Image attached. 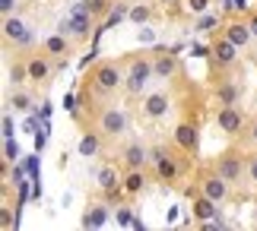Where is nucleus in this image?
I'll list each match as a JSON object with an SVG mask.
<instances>
[{"label": "nucleus", "instance_id": "f8f14e48", "mask_svg": "<svg viewBox=\"0 0 257 231\" xmlns=\"http://www.w3.org/2000/svg\"><path fill=\"white\" fill-rule=\"evenodd\" d=\"M225 38L241 48V45H248L251 38H254V32H251V26H244V23H232L229 29H225Z\"/></svg>", "mask_w": 257, "mask_h": 231}, {"label": "nucleus", "instance_id": "f704fd0d", "mask_svg": "<svg viewBox=\"0 0 257 231\" xmlns=\"http://www.w3.org/2000/svg\"><path fill=\"white\" fill-rule=\"evenodd\" d=\"M4 136H13V117H4Z\"/></svg>", "mask_w": 257, "mask_h": 231}, {"label": "nucleus", "instance_id": "b1692460", "mask_svg": "<svg viewBox=\"0 0 257 231\" xmlns=\"http://www.w3.org/2000/svg\"><path fill=\"white\" fill-rule=\"evenodd\" d=\"M29 76H32V79H45L48 76V64H45L42 57H35L32 64H29Z\"/></svg>", "mask_w": 257, "mask_h": 231}, {"label": "nucleus", "instance_id": "c9c22d12", "mask_svg": "<svg viewBox=\"0 0 257 231\" xmlns=\"http://www.w3.org/2000/svg\"><path fill=\"white\" fill-rule=\"evenodd\" d=\"M45 146H48V136H45V133H38V136H35V149H38V152H42Z\"/></svg>", "mask_w": 257, "mask_h": 231}, {"label": "nucleus", "instance_id": "4c0bfd02", "mask_svg": "<svg viewBox=\"0 0 257 231\" xmlns=\"http://www.w3.org/2000/svg\"><path fill=\"white\" fill-rule=\"evenodd\" d=\"M248 174H251V180L257 184V158H251V165H248Z\"/></svg>", "mask_w": 257, "mask_h": 231}, {"label": "nucleus", "instance_id": "2eb2a0df", "mask_svg": "<svg viewBox=\"0 0 257 231\" xmlns=\"http://www.w3.org/2000/svg\"><path fill=\"white\" fill-rule=\"evenodd\" d=\"M124 162L131 165V168H143L146 162H150V152L140 146V143H134V146H127V152H124Z\"/></svg>", "mask_w": 257, "mask_h": 231}, {"label": "nucleus", "instance_id": "473e14b6", "mask_svg": "<svg viewBox=\"0 0 257 231\" xmlns=\"http://www.w3.org/2000/svg\"><path fill=\"white\" fill-rule=\"evenodd\" d=\"M187 7H191L194 13H203V10L210 7V0H187Z\"/></svg>", "mask_w": 257, "mask_h": 231}, {"label": "nucleus", "instance_id": "ddd939ff", "mask_svg": "<svg viewBox=\"0 0 257 231\" xmlns=\"http://www.w3.org/2000/svg\"><path fill=\"white\" fill-rule=\"evenodd\" d=\"M219 174H222L225 180H238V177H241V158L222 155V158H219Z\"/></svg>", "mask_w": 257, "mask_h": 231}, {"label": "nucleus", "instance_id": "f03ea898", "mask_svg": "<svg viewBox=\"0 0 257 231\" xmlns=\"http://www.w3.org/2000/svg\"><path fill=\"white\" fill-rule=\"evenodd\" d=\"M156 73L150 60H134L131 64V73H127V92H134V95H140L143 92V86L150 83V76Z\"/></svg>", "mask_w": 257, "mask_h": 231}, {"label": "nucleus", "instance_id": "a19ab883", "mask_svg": "<svg viewBox=\"0 0 257 231\" xmlns=\"http://www.w3.org/2000/svg\"><path fill=\"white\" fill-rule=\"evenodd\" d=\"M254 143H257V127H254Z\"/></svg>", "mask_w": 257, "mask_h": 231}, {"label": "nucleus", "instance_id": "a878e982", "mask_svg": "<svg viewBox=\"0 0 257 231\" xmlns=\"http://www.w3.org/2000/svg\"><path fill=\"white\" fill-rule=\"evenodd\" d=\"M4 152H7V162H16V158H19V146L13 143V136H7V143H4Z\"/></svg>", "mask_w": 257, "mask_h": 231}, {"label": "nucleus", "instance_id": "2f4dec72", "mask_svg": "<svg viewBox=\"0 0 257 231\" xmlns=\"http://www.w3.org/2000/svg\"><path fill=\"white\" fill-rule=\"evenodd\" d=\"M219 98H222L225 105H232V98H235V89H232V86H222V89H219Z\"/></svg>", "mask_w": 257, "mask_h": 231}, {"label": "nucleus", "instance_id": "5701e85b", "mask_svg": "<svg viewBox=\"0 0 257 231\" xmlns=\"http://www.w3.org/2000/svg\"><path fill=\"white\" fill-rule=\"evenodd\" d=\"M80 4H83V10H86L92 19L102 16V13H108V0H80Z\"/></svg>", "mask_w": 257, "mask_h": 231}, {"label": "nucleus", "instance_id": "e433bc0d", "mask_svg": "<svg viewBox=\"0 0 257 231\" xmlns=\"http://www.w3.org/2000/svg\"><path fill=\"white\" fill-rule=\"evenodd\" d=\"M216 26V16H203L200 19V29H213Z\"/></svg>", "mask_w": 257, "mask_h": 231}, {"label": "nucleus", "instance_id": "f257e3e1", "mask_svg": "<svg viewBox=\"0 0 257 231\" xmlns=\"http://www.w3.org/2000/svg\"><path fill=\"white\" fill-rule=\"evenodd\" d=\"M89 29H92V16H89L86 10H83V4L76 0V7L64 16L61 32H64V35H70V38H86V35H89Z\"/></svg>", "mask_w": 257, "mask_h": 231}, {"label": "nucleus", "instance_id": "4be33fe9", "mask_svg": "<svg viewBox=\"0 0 257 231\" xmlns=\"http://www.w3.org/2000/svg\"><path fill=\"white\" fill-rule=\"evenodd\" d=\"M45 51H48V54H64V51H67V35H64V32H61V35H51V38L45 42Z\"/></svg>", "mask_w": 257, "mask_h": 231}, {"label": "nucleus", "instance_id": "c85d7f7f", "mask_svg": "<svg viewBox=\"0 0 257 231\" xmlns=\"http://www.w3.org/2000/svg\"><path fill=\"white\" fill-rule=\"evenodd\" d=\"M203 228H206V231H222V228H225V222H222L219 215H213L210 222H203Z\"/></svg>", "mask_w": 257, "mask_h": 231}, {"label": "nucleus", "instance_id": "72a5a7b5", "mask_svg": "<svg viewBox=\"0 0 257 231\" xmlns=\"http://www.w3.org/2000/svg\"><path fill=\"white\" fill-rule=\"evenodd\" d=\"M13 7H16V0H0V13H4V16L13 13Z\"/></svg>", "mask_w": 257, "mask_h": 231}, {"label": "nucleus", "instance_id": "423d86ee", "mask_svg": "<svg viewBox=\"0 0 257 231\" xmlns=\"http://www.w3.org/2000/svg\"><path fill=\"white\" fill-rule=\"evenodd\" d=\"M4 35H7V42H16V45H32V32L19 23V19L13 16H7V23H4Z\"/></svg>", "mask_w": 257, "mask_h": 231}, {"label": "nucleus", "instance_id": "20e7f679", "mask_svg": "<svg viewBox=\"0 0 257 231\" xmlns=\"http://www.w3.org/2000/svg\"><path fill=\"white\" fill-rule=\"evenodd\" d=\"M127 130V114L121 111V108H108V111L102 114V133L108 136H117Z\"/></svg>", "mask_w": 257, "mask_h": 231}, {"label": "nucleus", "instance_id": "dca6fc26", "mask_svg": "<svg viewBox=\"0 0 257 231\" xmlns=\"http://www.w3.org/2000/svg\"><path fill=\"white\" fill-rule=\"evenodd\" d=\"M153 162H156V168H159V177H162V180H172V177L178 174V165L172 162V158H169V155H162V152H156V158H153Z\"/></svg>", "mask_w": 257, "mask_h": 231}, {"label": "nucleus", "instance_id": "7c9ffc66", "mask_svg": "<svg viewBox=\"0 0 257 231\" xmlns=\"http://www.w3.org/2000/svg\"><path fill=\"white\" fill-rule=\"evenodd\" d=\"M26 73H29V67H13V73H10V76H13V83H23V79H26Z\"/></svg>", "mask_w": 257, "mask_h": 231}, {"label": "nucleus", "instance_id": "393cba45", "mask_svg": "<svg viewBox=\"0 0 257 231\" xmlns=\"http://www.w3.org/2000/svg\"><path fill=\"white\" fill-rule=\"evenodd\" d=\"M134 209L131 206H117V225H134Z\"/></svg>", "mask_w": 257, "mask_h": 231}, {"label": "nucleus", "instance_id": "bb28decb", "mask_svg": "<svg viewBox=\"0 0 257 231\" xmlns=\"http://www.w3.org/2000/svg\"><path fill=\"white\" fill-rule=\"evenodd\" d=\"M131 19H134V23H146V19H150V7H134L131 10Z\"/></svg>", "mask_w": 257, "mask_h": 231}, {"label": "nucleus", "instance_id": "cd10ccee", "mask_svg": "<svg viewBox=\"0 0 257 231\" xmlns=\"http://www.w3.org/2000/svg\"><path fill=\"white\" fill-rule=\"evenodd\" d=\"M13 108H16V111H26V108H29V95L16 92V95H13Z\"/></svg>", "mask_w": 257, "mask_h": 231}, {"label": "nucleus", "instance_id": "a211bd4d", "mask_svg": "<svg viewBox=\"0 0 257 231\" xmlns=\"http://www.w3.org/2000/svg\"><path fill=\"white\" fill-rule=\"evenodd\" d=\"M143 184H146V180L140 174V168H131V174H127V180H124V190H127V193H140Z\"/></svg>", "mask_w": 257, "mask_h": 231}, {"label": "nucleus", "instance_id": "0eeeda50", "mask_svg": "<svg viewBox=\"0 0 257 231\" xmlns=\"http://www.w3.org/2000/svg\"><path fill=\"white\" fill-rule=\"evenodd\" d=\"M203 193L210 196V199H216V203H219V199H225V193H229V180H225L219 171L210 174V177L203 180Z\"/></svg>", "mask_w": 257, "mask_h": 231}, {"label": "nucleus", "instance_id": "4468645a", "mask_svg": "<svg viewBox=\"0 0 257 231\" xmlns=\"http://www.w3.org/2000/svg\"><path fill=\"white\" fill-rule=\"evenodd\" d=\"M235 51H238V45L229 42V38H219V42L213 45V54H216V60H219V64H232V60H235Z\"/></svg>", "mask_w": 257, "mask_h": 231}, {"label": "nucleus", "instance_id": "f3484780", "mask_svg": "<svg viewBox=\"0 0 257 231\" xmlns=\"http://www.w3.org/2000/svg\"><path fill=\"white\" fill-rule=\"evenodd\" d=\"M153 70H156V76L169 79V76L175 73V70H178V60H175V57H159V60L153 64Z\"/></svg>", "mask_w": 257, "mask_h": 231}, {"label": "nucleus", "instance_id": "7ed1b4c3", "mask_svg": "<svg viewBox=\"0 0 257 231\" xmlns=\"http://www.w3.org/2000/svg\"><path fill=\"white\" fill-rule=\"evenodd\" d=\"M92 83H95L98 89H102V92H111V89H117V86L124 83V79H121V70H117L114 64H102V67L95 70Z\"/></svg>", "mask_w": 257, "mask_h": 231}, {"label": "nucleus", "instance_id": "ea45409f", "mask_svg": "<svg viewBox=\"0 0 257 231\" xmlns=\"http://www.w3.org/2000/svg\"><path fill=\"white\" fill-rule=\"evenodd\" d=\"M248 26H251V32H254V38H257V16L251 19V23H248Z\"/></svg>", "mask_w": 257, "mask_h": 231}, {"label": "nucleus", "instance_id": "412c9836", "mask_svg": "<svg viewBox=\"0 0 257 231\" xmlns=\"http://www.w3.org/2000/svg\"><path fill=\"white\" fill-rule=\"evenodd\" d=\"M124 19H131V10H127L124 4H117L111 13H108V19H105V29H111V26H117V23H124Z\"/></svg>", "mask_w": 257, "mask_h": 231}, {"label": "nucleus", "instance_id": "9d476101", "mask_svg": "<svg viewBox=\"0 0 257 231\" xmlns=\"http://www.w3.org/2000/svg\"><path fill=\"white\" fill-rule=\"evenodd\" d=\"M105 222H108V206H102V203L89 206V212L83 215V228H102Z\"/></svg>", "mask_w": 257, "mask_h": 231}, {"label": "nucleus", "instance_id": "c756f323", "mask_svg": "<svg viewBox=\"0 0 257 231\" xmlns=\"http://www.w3.org/2000/svg\"><path fill=\"white\" fill-rule=\"evenodd\" d=\"M225 10H232V13H244V10H248V0H229Z\"/></svg>", "mask_w": 257, "mask_h": 231}, {"label": "nucleus", "instance_id": "6ab92c4d", "mask_svg": "<svg viewBox=\"0 0 257 231\" xmlns=\"http://www.w3.org/2000/svg\"><path fill=\"white\" fill-rule=\"evenodd\" d=\"M95 152H98V136H95V133H86V136L80 139V155H83V158H92Z\"/></svg>", "mask_w": 257, "mask_h": 231}, {"label": "nucleus", "instance_id": "aec40b11", "mask_svg": "<svg viewBox=\"0 0 257 231\" xmlns=\"http://www.w3.org/2000/svg\"><path fill=\"white\" fill-rule=\"evenodd\" d=\"M98 187L102 190H117V171L114 168H102V171H98Z\"/></svg>", "mask_w": 257, "mask_h": 231}, {"label": "nucleus", "instance_id": "6e6552de", "mask_svg": "<svg viewBox=\"0 0 257 231\" xmlns=\"http://www.w3.org/2000/svg\"><path fill=\"white\" fill-rule=\"evenodd\" d=\"M175 143L181 149H187V152H194L197 149V127L194 124H178L175 127Z\"/></svg>", "mask_w": 257, "mask_h": 231}, {"label": "nucleus", "instance_id": "1a4fd4ad", "mask_svg": "<svg viewBox=\"0 0 257 231\" xmlns=\"http://www.w3.org/2000/svg\"><path fill=\"white\" fill-rule=\"evenodd\" d=\"M216 206H219L216 199H210L206 193H200V196L194 199V215L200 218V222H210L213 215H219V209H216Z\"/></svg>", "mask_w": 257, "mask_h": 231}, {"label": "nucleus", "instance_id": "39448f33", "mask_svg": "<svg viewBox=\"0 0 257 231\" xmlns=\"http://www.w3.org/2000/svg\"><path fill=\"white\" fill-rule=\"evenodd\" d=\"M216 124H219L222 133H238V130H241V114H238V108L222 105L219 114H216Z\"/></svg>", "mask_w": 257, "mask_h": 231}, {"label": "nucleus", "instance_id": "9b49d317", "mask_svg": "<svg viewBox=\"0 0 257 231\" xmlns=\"http://www.w3.org/2000/svg\"><path fill=\"white\" fill-rule=\"evenodd\" d=\"M143 111L150 114V117H162L165 111H169V95H162V92L150 95V98L143 102Z\"/></svg>", "mask_w": 257, "mask_h": 231}, {"label": "nucleus", "instance_id": "58836bf2", "mask_svg": "<svg viewBox=\"0 0 257 231\" xmlns=\"http://www.w3.org/2000/svg\"><path fill=\"white\" fill-rule=\"evenodd\" d=\"M140 42H153V32H150V29H140Z\"/></svg>", "mask_w": 257, "mask_h": 231}]
</instances>
